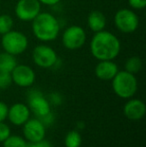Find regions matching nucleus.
Wrapping results in <instances>:
<instances>
[{"instance_id": "1", "label": "nucleus", "mask_w": 146, "mask_h": 147, "mask_svg": "<svg viewBox=\"0 0 146 147\" xmlns=\"http://www.w3.org/2000/svg\"><path fill=\"white\" fill-rule=\"evenodd\" d=\"M121 50V43L114 33L102 30L94 33L90 40V52L98 61L114 60Z\"/></svg>"}, {"instance_id": "2", "label": "nucleus", "mask_w": 146, "mask_h": 147, "mask_svg": "<svg viewBox=\"0 0 146 147\" xmlns=\"http://www.w3.org/2000/svg\"><path fill=\"white\" fill-rule=\"evenodd\" d=\"M31 22L32 33L41 42L54 41L60 33L58 19L49 12H40Z\"/></svg>"}, {"instance_id": "3", "label": "nucleus", "mask_w": 146, "mask_h": 147, "mask_svg": "<svg viewBox=\"0 0 146 147\" xmlns=\"http://www.w3.org/2000/svg\"><path fill=\"white\" fill-rule=\"evenodd\" d=\"M111 81L115 94L121 98H130L137 91L138 83L136 77L134 74L127 72L126 70L118 71Z\"/></svg>"}, {"instance_id": "4", "label": "nucleus", "mask_w": 146, "mask_h": 147, "mask_svg": "<svg viewBox=\"0 0 146 147\" xmlns=\"http://www.w3.org/2000/svg\"><path fill=\"white\" fill-rule=\"evenodd\" d=\"M0 43L5 52L14 55V56H17L25 52L29 45L27 36L23 32L13 29L1 35Z\"/></svg>"}, {"instance_id": "5", "label": "nucleus", "mask_w": 146, "mask_h": 147, "mask_svg": "<svg viewBox=\"0 0 146 147\" xmlns=\"http://www.w3.org/2000/svg\"><path fill=\"white\" fill-rule=\"evenodd\" d=\"M114 25L116 29L124 34H130L137 30L139 18L134 10L121 8L114 14Z\"/></svg>"}, {"instance_id": "6", "label": "nucleus", "mask_w": 146, "mask_h": 147, "mask_svg": "<svg viewBox=\"0 0 146 147\" xmlns=\"http://www.w3.org/2000/svg\"><path fill=\"white\" fill-rule=\"evenodd\" d=\"M87 40V34H86L84 28L79 25H71L67 27L63 31L61 36V42L64 48L68 50H78Z\"/></svg>"}, {"instance_id": "7", "label": "nucleus", "mask_w": 146, "mask_h": 147, "mask_svg": "<svg viewBox=\"0 0 146 147\" xmlns=\"http://www.w3.org/2000/svg\"><path fill=\"white\" fill-rule=\"evenodd\" d=\"M32 59L38 67L51 68L57 63L58 56L52 47L41 43L35 46L32 51Z\"/></svg>"}, {"instance_id": "8", "label": "nucleus", "mask_w": 146, "mask_h": 147, "mask_svg": "<svg viewBox=\"0 0 146 147\" xmlns=\"http://www.w3.org/2000/svg\"><path fill=\"white\" fill-rule=\"evenodd\" d=\"M41 5L38 0H18L14 12L19 20L31 22L41 12Z\"/></svg>"}, {"instance_id": "9", "label": "nucleus", "mask_w": 146, "mask_h": 147, "mask_svg": "<svg viewBox=\"0 0 146 147\" xmlns=\"http://www.w3.org/2000/svg\"><path fill=\"white\" fill-rule=\"evenodd\" d=\"M10 74L12 82L20 87H29L35 82V72L30 66L25 64H17Z\"/></svg>"}, {"instance_id": "10", "label": "nucleus", "mask_w": 146, "mask_h": 147, "mask_svg": "<svg viewBox=\"0 0 146 147\" xmlns=\"http://www.w3.org/2000/svg\"><path fill=\"white\" fill-rule=\"evenodd\" d=\"M28 104L33 113L38 117H42L50 112V103L37 90H32L28 95Z\"/></svg>"}, {"instance_id": "11", "label": "nucleus", "mask_w": 146, "mask_h": 147, "mask_svg": "<svg viewBox=\"0 0 146 147\" xmlns=\"http://www.w3.org/2000/svg\"><path fill=\"white\" fill-rule=\"evenodd\" d=\"M23 133L28 141H40L45 137V126L39 119H28L23 124Z\"/></svg>"}, {"instance_id": "12", "label": "nucleus", "mask_w": 146, "mask_h": 147, "mask_svg": "<svg viewBox=\"0 0 146 147\" xmlns=\"http://www.w3.org/2000/svg\"><path fill=\"white\" fill-rule=\"evenodd\" d=\"M118 71V66L113 60H102L95 66L96 77L104 81L112 80Z\"/></svg>"}, {"instance_id": "13", "label": "nucleus", "mask_w": 146, "mask_h": 147, "mask_svg": "<svg viewBox=\"0 0 146 147\" xmlns=\"http://www.w3.org/2000/svg\"><path fill=\"white\" fill-rule=\"evenodd\" d=\"M30 116V110L23 103H16L8 108V115L10 122L14 125H23Z\"/></svg>"}, {"instance_id": "14", "label": "nucleus", "mask_w": 146, "mask_h": 147, "mask_svg": "<svg viewBox=\"0 0 146 147\" xmlns=\"http://www.w3.org/2000/svg\"><path fill=\"white\" fill-rule=\"evenodd\" d=\"M146 106L139 99H131L124 105V114L130 120H139L144 117Z\"/></svg>"}, {"instance_id": "15", "label": "nucleus", "mask_w": 146, "mask_h": 147, "mask_svg": "<svg viewBox=\"0 0 146 147\" xmlns=\"http://www.w3.org/2000/svg\"><path fill=\"white\" fill-rule=\"evenodd\" d=\"M107 19L105 14L100 10H92L87 16V26L92 32L96 33L105 29Z\"/></svg>"}, {"instance_id": "16", "label": "nucleus", "mask_w": 146, "mask_h": 147, "mask_svg": "<svg viewBox=\"0 0 146 147\" xmlns=\"http://www.w3.org/2000/svg\"><path fill=\"white\" fill-rule=\"evenodd\" d=\"M16 65H17V60L14 55L9 54L5 51L0 53V72L11 73Z\"/></svg>"}, {"instance_id": "17", "label": "nucleus", "mask_w": 146, "mask_h": 147, "mask_svg": "<svg viewBox=\"0 0 146 147\" xmlns=\"http://www.w3.org/2000/svg\"><path fill=\"white\" fill-rule=\"evenodd\" d=\"M142 68V61L140 57L138 56H131L125 62V70L127 72H130L132 74H136Z\"/></svg>"}, {"instance_id": "18", "label": "nucleus", "mask_w": 146, "mask_h": 147, "mask_svg": "<svg viewBox=\"0 0 146 147\" xmlns=\"http://www.w3.org/2000/svg\"><path fill=\"white\" fill-rule=\"evenodd\" d=\"M14 20L9 14H1L0 15V35L9 32L13 29Z\"/></svg>"}, {"instance_id": "19", "label": "nucleus", "mask_w": 146, "mask_h": 147, "mask_svg": "<svg viewBox=\"0 0 146 147\" xmlns=\"http://www.w3.org/2000/svg\"><path fill=\"white\" fill-rule=\"evenodd\" d=\"M82 143V137L79 132L70 131L65 137V146L66 147H80Z\"/></svg>"}, {"instance_id": "20", "label": "nucleus", "mask_w": 146, "mask_h": 147, "mask_svg": "<svg viewBox=\"0 0 146 147\" xmlns=\"http://www.w3.org/2000/svg\"><path fill=\"white\" fill-rule=\"evenodd\" d=\"M4 147H26L27 143L22 137L17 135H9L3 141Z\"/></svg>"}, {"instance_id": "21", "label": "nucleus", "mask_w": 146, "mask_h": 147, "mask_svg": "<svg viewBox=\"0 0 146 147\" xmlns=\"http://www.w3.org/2000/svg\"><path fill=\"white\" fill-rule=\"evenodd\" d=\"M11 74L7 72H0V88L5 89L11 84Z\"/></svg>"}, {"instance_id": "22", "label": "nucleus", "mask_w": 146, "mask_h": 147, "mask_svg": "<svg viewBox=\"0 0 146 147\" xmlns=\"http://www.w3.org/2000/svg\"><path fill=\"white\" fill-rule=\"evenodd\" d=\"M128 4L134 10H142L146 7V0H127Z\"/></svg>"}, {"instance_id": "23", "label": "nucleus", "mask_w": 146, "mask_h": 147, "mask_svg": "<svg viewBox=\"0 0 146 147\" xmlns=\"http://www.w3.org/2000/svg\"><path fill=\"white\" fill-rule=\"evenodd\" d=\"M10 135V128L7 124L0 122V142H3Z\"/></svg>"}, {"instance_id": "24", "label": "nucleus", "mask_w": 146, "mask_h": 147, "mask_svg": "<svg viewBox=\"0 0 146 147\" xmlns=\"http://www.w3.org/2000/svg\"><path fill=\"white\" fill-rule=\"evenodd\" d=\"M26 147H53V146H52V144L47 141V140L42 139L37 142H30V143H27V146Z\"/></svg>"}, {"instance_id": "25", "label": "nucleus", "mask_w": 146, "mask_h": 147, "mask_svg": "<svg viewBox=\"0 0 146 147\" xmlns=\"http://www.w3.org/2000/svg\"><path fill=\"white\" fill-rule=\"evenodd\" d=\"M40 118V121L43 123V125H46V126H48V125H51V124L53 123V121H54V115L52 114L51 112H49L48 114H46V115H44V116H42V117H39Z\"/></svg>"}, {"instance_id": "26", "label": "nucleus", "mask_w": 146, "mask_h": 147, "mask_svg": "<svg viewBox=\"0 0 146 147\" xmlns=\"http://www.w3.org/2000/svg\"><path fill=\"white\" fill-rule=\"evenodd\" d=\"M8 115V107L4 102L0 101V122H3Z\"/></svg>"}, {"instance_id": "27", "label": "nucleus", "mask_w": 146, "mask_h": 147, "mask_svg": "<svg viewBox=\"0 0 146 147\" xmlns=\"http://www.w3.org/2000/svg\"><path fill=\"white\" fill-rule=\"evenodd\" d=\"M41 4L43 5H47V6H54L56 4H58L61 0H38Z\"/></svg>"}, {"instance_id": "28", "label": "nucleus", "mask_w": 146, "mask_h": 147, "mask_svg": "<svg viewBox=\"0 0 146 147\" xmlns=\"http://www.w3.org/2000/svg\"><path fill=\"white\" fill-rule=\"evenodd\" d=\"M51 99H52V101L55 103V104H58V103H60V101H61L60 96H59V95L57 94V93H55V94L51 95Z\"/></svg>"}, {"instance_id": "29", "label": "nucleus", "mask_w": 146, "mask_h": 147, "mask_svg": "<svg viewBox=\"0 0 146 147\" xmlns=\"http://www.w3.org/2000/svg\"><path fill=\"white\" fill-rule=\"evenodd\" d=\"M0 39H1V35H0Z\"/></svg>"}]
</instances>
